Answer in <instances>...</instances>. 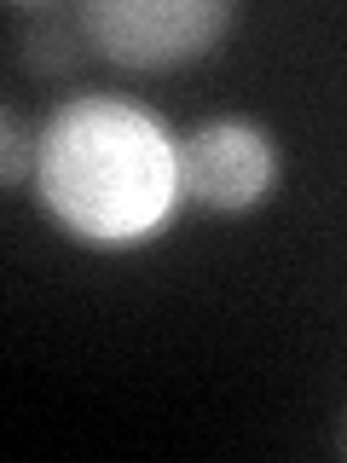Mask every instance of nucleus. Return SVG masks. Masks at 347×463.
Here are the masks:
<instances>
[{"mask_svg":"<svg viewBox=\"0 0 347 463\" xmlns=\"http://www.w3.org/2000/svg\"><path fill=\"white\" fill-rule=\"evenodd\" d=\"M226 18L231 12L220 0H98V6H81L76 24L116 64L156 70V64H180V58L214 47Z\"/></svg>","mask_w":347,"mask_h":463,"instance_id":"nucleus-2","label":"nucleus"},{"mask_svg":"<svg viewBox=\"0 0 347 463\" xmlns=\"http://www.w3.org/2000/svg\"><path fill=\"white\" fill-rule=\"evenodd\" d=\"M180 192V151L163 128L116 99H76L41 139V197L93 243L145 238Z\"/></svg>","mask_w":347,"mask_h":463,"instance_id":"nucleus-1","label":"nucleus"},{"mask_svg":"<svg viewBox=\"0 0 347 463\" xmlns=\"http://www.w3.org/2000/svg\"><path fill=\"white\" fill-rule=\"evenodd\" d=\"M180 185L209 209H249L272 185V151L255 128H202L180 151Z\"/></svg>","mask_w":347,"mask_h":463,"instance_id":"nucleus-3","label":"nucleus"}]
</instances>
